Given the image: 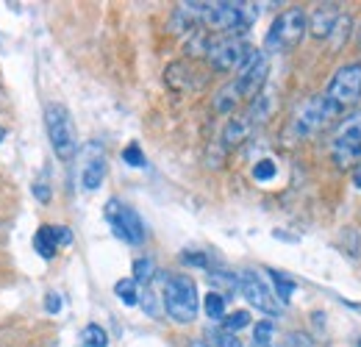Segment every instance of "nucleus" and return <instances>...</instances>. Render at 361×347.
<instances>
[{
	"instance_id": "nucleus-25",
	"label": "nucleus",
	"mask_w": 361,
	"mask_h": 347,
	"mask_svg": "<svg viewBox=\"0 0 361 347\" xmlns=\"http://www.w3.org/2000/svg\"><path fill=\"white\" fill-rule=\"evenodd\" d=\"M123 162L128 164V167H145L147 162H145V153H142V147L136 145V142H131L126 150H123Z\"/></svg>"
},
{
	"instance_id": "nucleus-10",
	"label": "nucleus",
	"mask_w": 361,
	"mask_h": 347,
	"mask_svg": "<svg viewBox=\"0 0 361 347\" xmlns=\"http://www.w3.org/2000/svg\"><path fill=\"white\" fill-rule=\"evenodd\" d=\"M253 47H247V42L242 37H223V39H214L206 47V56H209V64L217 70V73H231V70H239V64L247 59Z\"/></svg>"
},
{
	"instance_id": "nucleus-34",
	"label": "nucleus",
	"mask_w": 361,
	"mask_h": 347,
	"mask_svg": "<svg viewBox=\"0 0 361 347\" xmlns=\"http://www.w3.org/2000/svg\"><path fill=\"white\" fill-rule=\"evenodd\" d=\"M3 136H6V128H0V142H3Z\"/></svg>"
},
{
	"instance_id": "nucleus-14",
	"label": "nucleus",
	"mask_w": 361,
	"mask_h": 347,
	"mask_svg": "<svg viewBox=\"0 0 361 347\" xmlns=\"http://www.w3.org/2000/svg\"><path fill=\"white\" fill-rule=\"evenodd\" d=\"M103 178H106V159H103L100 147H94V156H90L87 164L81 167V186L87 192H94V189H100Z\"/></svg>"
},
{
	"instance_id": "nucleus-2",
	"label": "nucleus",
	"mask_w": 361,
	"mask_h": 347,
	"mask_svg": "<svg viewBox=\"0 0 361 347\" xmlns=\"http://www.w3.org/2000/svg\"><path fill=\"white\" fill-rule=\"evenodd\" d=\"M161 303L170 319H176L180 325H189L197 319V284L189 275H170L164 278V289H161Z\"/></svg>"
},
{
	"instance_id": "nucleus-30",
	"label": "nucleus",
	"mask_w": 361,
	"mask_h": 347,
	"mask_svg": "<svg viewBox=\"0 0 361 347\" xmlns=\"http://www.w3.org/2000/svg\"><path fill=\"white\" fill-rule=\"evenodd\" d=\"M45 308H47V314H59V311H61V295H59V292H50L45 298Z\"/></svg>"
},
{
	"instance_id": "nucleus-33",
	"label": "nucleus",
	"mask_w": 361,
	"mask_h": 347,
	"mask_svg": "<svg viewBox=\"0 0 361 347\" xmlns=\"http://www.w3.org/2000/svg\"><path fill=\"white\" fill-rule=\"evenodd\" d=\"M189 347H209V345H206V342H200V339H192V342H189Z\"/></svg>"
},
{
	"instance_id": "nucleus-9",
	"label": "nucleus",
	"mask_w": 361,
	"mask_h": 347,
	"mask_svg": "<svg viewBox=\"0 0 361 347\" xmlns=\"http://www.w3.org/2000/svg\"><path fill=\"white\" fill-rule=\"evenodd\" d=\"M267 70H270L267 53L264 50H250L247 59L236 70L239 75L233 78V87L239 92V97H256V95H262V87L267 81Z\"/></svg>"
},
{
	"instance_id": "nucleus-8",
	"label": "nucleus",
	"mask_w": 361,
	"mask_h": 347,
	"mask_svg": "<svg viewBox=\"0 0 361 347\" xmlns=\"http://www.w3.org/2000/svg\"><path fill=\"white\" fill-rule=\"evenodd\" d=\"M331 117H336V111L328 106V100H325L322 95L309 97V100L295 111V120H292V126H289V133H292L295 139H306V136H312V133H317V130L322 128Z\"/></svg>"
},
{
	"instance_id": "nucleus-22",
	"label": "nucleus",
	"mask_w": 361,
	"mask_h": 347,
	"mask_svg": "<svg viewBox=\"0 0 361 347\" xmlns=\"http://www.w3.org/2000/svg\"><path fill=\"white\" fill-rule=\"evenodd\" d=\"M272 336H275V325H272V319H262V322H256V328H253V342H256V345L270 347Z\"/></svg>"
},
{
	"instance_id": "nucleus-6",
	"label": "nucleus",
	"mask_w": 361,
	"mask_h": 347,
	"mask_svg": "<svg viewBox=\"0 0 361 347\" xmlns=\"http://www.w3.org/2000/svg\"><path fill=\"white\" fill-rule=\"evenodd\" d=\"M361 156V109H356L353 114H348L331 139V159L336 167H350Z\"/></svg>"
},
{
	"instance_id": "nucleus-18",
	"label": "nucleus",
	"mask_w": 361,
	"mask_h": 347,
	"mask_svg": "<svg viewBox=\"0 0 361 347\" xmlns=\"http://www.w3.org/2000/svg\"><path fill=\"white\" fill-rule=\"evenodd\" d=\"M114 295L123 300L126 305H139V286L134 278H123L114 284Z\"/></svg>"
},
{
	"instance_id": "nucleus-35",
	"label": "nucleus",
	"mask_w": 361,
	"mask_h": 347,
	"mask_svg": "<svg viewBox=\"0 0 361 347\" xmlns=\"http://www.w3.org/2000/svg\"><path fill=\"white\" fill-rule=\"evenodd\" d=\"M359 42H361V31H359Z\"/></svg>"
},
{
	"instance_id": "nucleus-26",
	"label": "nucleus",
	"mask_w": 361,
	"mask_h": 347,
	"mask_svg": "<svg viewBox=\"0 0 361 347\" xmlns=\"http://www.w3.org/2000/svg\"><path fill=\"white\" fill-rule=\"evenodd\" d=\"M139 305L145 308V314H147V317H159V314H161V308H159V298H156V292H153V289H145V295H139Z\"/></svg>"
},
{
	"instance_id": "nucleus-1",
	"label": "nucleus",
	"mask_w": 361,
	"mask_h": 347,
	"mask_svg": "<svg viewBox=\"0 0 361 347\" xmlns=\"http://www.w3.org/2000/svg\"><path fill=\"white\" fill-rule=\"evenodd\" d=\"M259 8H262L259 3H231V0L209 3L203 23L226 37H239L259 20Z\"/></svg>"
},
{
	"instance_id": "nucleus-7",
	"label": "nucleus",
	"mask_w": 361,
	"mask_h": 347,
	"mask_svg": "<svg viewBox=\"0 0 361 347\" xmlns=\"http://www.w3.org/2000/svg\"><path fill=\"white\" fill-rule=\"evenodd\" d=\"M103 214H106V222L111 225V231H114L117 239H123L128 245H142L145 242V222H142V217L136 214L131 206H126L117 197H111L106 203V212Z\"/></svg>"
},
{
	"instance_id": "nucleus-16",
	"label": "nucleus",
	"mask_w": 361,
	"mask_h": 347,
	"mask_svg": "<svg viewBox=\"0 0 361 347\" xmlns=\"http://www.w3.org/2000/svg\"><path fill=\"white\" fill-rule=\"evenodd\" d=\"M250 123H247V117H239V120H231L226 126V133H223V142H226L228 147H233V145H239L247 133H250Z\"/></svg>"
},
{
	"instance_id": "nucleus-3",
	"label": "nucleus",
	"mask_w": 361,
	"mask_h": 347,
	"mask_svg": "<svg viewBox=\"0 0 361 347\" xmlns=\"http://www.w3.org/2000/svg\"><path fill=\"white\" fill-rule=\"evenodd\" d=\"M45 128L53 153L61 162H73L78 153V130L73 123V114L61 103H47L45 106Z\"/></svg>"
},
{
	"instance_id": "nucleus-32",
	"label": "nucleus",
	"mask_w": 361,
	"mask_h": 347,
	"mask_svg": "<svg viewBox=\"0 0 361 347\" xmlns=\"http://www.w3.org/2000/svg\"><path fill=\"white\" fill-rule=\"evenodd\" d=\"M353 183H356V186L361 189V164L356 167V170H353Z\"/></svg>"
},
{
	"instance_id": "nucleus-20",
	"label": "nucleus",
	"mask_w": 361,
	"mask_h": 347,
	"mask_svg": "<svg viewBox=\"0 0 361 347\" xmlns=\"http://www.w3.org/2000/svg\"><path fill=\"white\" fill-rule=\"evenodd\" d=\"M81 345L84 347H109V334L100 328V325H87L84 334H81Z\"/></svg>"
},
{
	"instance_id": "nucleus-13",
	"label": "nucleus",
	"mask_w": 361,
	"mask_h": 347,
	"mask_svg": "<svg viewBox=\"0 0 361 347\" xmlns=\"http://www.w3.org/2000/svg\"><path fill=\"white\" fill-rule=\"evenodd\" d=\"M339 17H342L339 3H319V6H314V11L306 17V20H309V23H306V28L312 31V37H314V39H328V37L334 34V28H336Z\"/></svg>"
},
{
	"instance_id": "nucleus-31",
	"label": "nucleus",
	"mask_w": 361,
	"mask_h": 347,
	"mask_svg": "<svg viewBox=\"0 0 361 347\" xmlns=\"http://www.w3.org/2000/svg\"><path fill=\"white\" fill-rule=\"evenodd\" d=\"M34 195H37V197H39L42 203H45L47 197H50V192H47V186H45V183H34Z\"/></svg>"
},
{
	"instance_id": "nucleus-11",
	"label": "nucleus",
	"mask_w": 361,
	"mask_h": 347,
	"mask_svg": "<svg viewBox=\"0 0 361 347\" xmlns=\"http://www.w3.org/2000/svg\"><path fill=\"white\" fill-rule=\"evenodd\" d=\"M236 286H239L242 298L253 305V308H259V311H264V314H270V317H275V314L281 311V303L275 300L272 289L262 281V275H256L253 269H245V272L236 278Z\"/></svg>"
},
{
	"instance_id": "nucleus-19",
	"label": "nucleus",
	"mask_w": 361,
	"mask_h": 347,
	"mask_svg": "<svg viewBox=\"0 0 361 347\" xmlns=\"http://www.w3.org/2000/svg\"><path fill=\"white\" fill-rule=\"evenodd\" d=\"M203 311L209 314V319H223L226 317V298L220 292H209L206 300H203Z\"/></svg>"
},
{
	"instance_id": "nucleus-36",
	"label": "nucleus",
	"mask_w": 361,
	"mask_h": 347,
	"mask_svg": "<svg viewBox=\"0 0 361 347\" xmlns=\"http://www.w3.org/2000/svg\"><path fill=\"white\" fill-rule=\"evenodd\" d=\"M359 347H361V339H359Z\"/></svg>"
},
{
	"instance_id": "nucleus-27",
	"label": "nucleus",
	"mask_w": 361,
	"mask_h": 347,
	"mask_svg": "<svg viewBox=\"0 0 361 347\" xmlns=\"http://www.w3.org/2000/svg\"><path fill=\"white\" fill-rule=\"evenodd\" d=\"M275 173H278V170H275V164H272L270 159H264V162H259V164L253 167V178H256V181H272Z\"/></svg>"
},
{
	"instance_id": "nucleus-4",
	"label": "nucleus",
	"mask_w": 361,
	"mask_h": 347,
	"mask_svg": "<svg viewBox=\"0 0 361 347\" xmlns=\"http://www.w3.org/2000/svg\"><path fill=\"white\" fill-rule=\"evenodd\" d=\"M306 11L300 6H292L286 11H281L270 25L267 37H264V53H283L292 50L295 44L303 39L306 34Z\"/></svg>"
},
{
	"instance_id": "nucleus-5",
	"label": "nucleus",
	"mask_w": 361,
	"mask_h": 347,
	"mask_svg": "<svg viewBox=\"0 0 361 347\" xmlns=\"http://www.w3.org/2000/svg\"><path fill=\"white\" fill-rule=\"evenodd\" d=\"M322 97L328 100V106H331L336 114L345 111V109H353L361 100V64L359 61L339 67V70L334 73V78H331V84H328Z\"/></svg>"
},
{
	"instance_id": "nucleus-17",
	"label": "nucleus",
	"mask_w": 361,
	"mask_h": 347,
	"mask_svg": "<svg viewBox=\"0 0 361 347\" xmlns=\"http://www.w3.org/2000/svg\"><path fill=\"white\" fill-rule=\"evenodd\" d=\"M242 97H239V92H236V87H233V81L231 84H226V87L217 92V100H214V109L217 111H223V114H228V111H233L236 109V103H239Z\"/></svg>"
},
{
	"instance_id": "nucleus-15",
	"label": "nucleus",
	"mask_w": 361,
	"mask_h": 347,
	"mask_svg": "<svg viewBox=\"0 0 361 347\" xmlns=\"http://www.w3.org/2000/svg\"><path fill=\"white\" fill-rule=\"evenodd\" d=\"M270 275H272V284H275V300L278 303H289V298L295 295V289H298V284L292 281V278H286L283 272H278V269H270Z\"/></svg>"
},
{
	"instance_id": "nucleus-21",
	"label": "nucleus",
	"mask_w": 361,
	"mask_h": 347,
	"mask_svg": "<svg viewBox=\"0 0 361 347\" xmlns=\"http://www.w3.org/2000/svg\"><path fill=\"white\" fill-rule=\"evenodd\" d=\"M220 322H223V331L236 334V331H242V328H247V325H250V314H247V311H233V314L223 317Z\"/></svg>"
},
{
	"instance_id": "nucleus-12",
	"label": "nucleus",
	"mask_w": 361,
	"mask_h": 347,
	"mask_svg": "<svg viewBox=\"0 0 361 347\" xmlns=\"http://www.w3.org/2000/svg\"><path fill=\"white\" fill-rule=\"evenodd\" d=\"M73 242V231L64 228V225H42L37 233H34V250L42 256V259H53L59 253V248L70 245Z\"/></svg>"
},
{
	"instance_id": "nucleus-24",
	"label": "nucleus",
	"mask_w": 361,
	"mask_h": 347,
	"mask_svg": "<svg viewBox=\"0 0 361 347\" xmlns=\"http://www.w3.org/2000/svg\"><path fill=\"white\" fill-rule=\"evenodd\" d=\"M153 269H156V267H153V261H150V259H136L134 261V281H136V286H139V284H147V281L153 278Z\"/></svg>"
},
{
	"instance_id": "nucleus-28",
	"label": "nucleus",
	"mask_w": 361,
	"mask_h": 347,
	"mask_svg": "<svg viewBox=\"0 0 361 347\" xmlns=\"http://www.w3.org/2000/svg\"><path fill=\"white\" fill-rule=\"evenodd\" d=\"M283 347H314V345H312V339H309L306 334H300V331H292V334L286 336Z\"/></svg>"
},
{
	"instance_id": "nucleus-23",
	"label": "nucleus",
	"mask_w": 361,
	"mask_h": 347,
	"mask_svg": "<svg viewBox=\"0 0 361 347\" xmlns=\"http://www.w3.org/2000/svg\"><path fill=\"white\" fill-rule=\"evenodd\" d=\"M209 347H242L236 334L228 331H209Z\"/></svg>"
},
{
	"instance_id": "nucleus-29",
	"label": "nucleus",
	"mask_w": 361,
	"mask_h": 347,
	"mask_svg": "<svg viewBox=\"0 0 361 347\" xmlns=\"http://www.w3.org/2000/svg\"><path fill=\"white\" fill-rule=\"evenodd\" d=\"M180 259H183V264H192V267H203V269L209 267V259L203 253H183Z\"/></svg>"
}]
</instances>
